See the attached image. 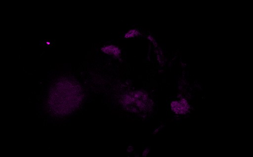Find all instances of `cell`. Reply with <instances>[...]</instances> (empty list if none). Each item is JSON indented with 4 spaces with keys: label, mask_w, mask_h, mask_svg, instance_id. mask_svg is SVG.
<instances>
[{
    "label": "cell",
    "mask_w": 253,
    "mask_h": 157,
    "mask_svg": "<svg viewBox=\"0 0 253 157\" xmlns=\"http://www.w3.org/2000/svg\"><path fill=\"white\" fill-rule=\"evenodd\" d=\"M70 81H61L58 82L51 91L49 101L50 107L58 114H67L74 107L72 105H75V100H79V97H76L79 96L80 93H77V92L79 91L76 90Z\"/></svg>",
    "instance_id": "1"
},
{
    "label": "cell",
    "mask_w": 253,
    "mask_h": 157,
    "mask_svg": "<svg viewBox=\"0 0 253 157\" xmlns=\"http://www.w3.org/2000/svg\"><path fill=\"white\" fill-rule=\"evenodd\" d=\"M140 35L139 31L135 29H132L128 31L126 34V38H131L135 36H138Z\"/></svg>",
    "instance_id": "2"
}]
</instances>
